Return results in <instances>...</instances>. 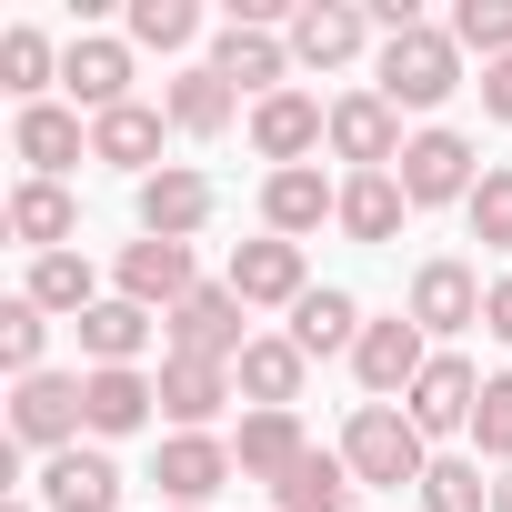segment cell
<instances>
[{
  "label": "cell",
  "mask_w": 512,
  "mask_h": 512,
  "mask_svg": "<svg viewBox=\"0 0 512 512\" xmlns=\"http://www.w3.org/2000/svg\"><path fill=\"white\" fill-rule=\"evenodd\" d=\"M342 462H352L362 492H422L432 442H422V422H412L402 402H362V412L342 422Z\"/></svg>",
  "instance_id": "cell-1"
},
{
  "label": "cell",
  "mask_w": 512,
  "mask_h": 512,
  "mask_svg": "<svg viewBox=\"0 0 512 512\" xmlns=\"http://www.w3.org/2000/svg\"><path fill=\"white\" fill-rule=\"evenodd\" d=\"M392 111H442L452 91H462V41L452 31H432V21H412V31H392L382 41V81H372Z\"/></svg>",
  "instance_id": "cell-2"
},
{
  "label": "cell",
  "mask_w": 512,
  "mask_h": 512,
  "mask_svg": "<svg viewBox=\"0 0 512 512\" xmlns=\"http://www.w3.org/2000/svg\"><path fill=\"white\" fill-rule=\"evenodd\" d=\"M392 181H402V201H412V211H432V201H472V191H482V171H472V141H462V131H412V141H402V161H392Z\"/></svg>",
  "instance_id": "cell-3"
},
{
  "label": "cell",
  "mask_w": 512,
  "mask_h": 512,
  "mask_svg": "<svg viewBox=\"0 0 512 512\" xmlns=\"http://www.w3.org/2000/svg\"><path fill=\"white\" fill-rule=\"evenodd\" d=\"M422 362H432V332H422L412 312L362 322V342H352V372H362V392H372V402H402V392L422 382Z\"/></svg>",
  "instance_id": "cell-4"
},
{
  "label": "cell",
  "mask_w": 512,
  "mask_h": 512,
  "mask_svg": "<svg viewBox=\"0 0 512 512\" xmlns=\"http://www.w3.org/2000/svg\"><path fill=\"white\" fill-rule=\"evenodd\" d=\"M322 141H332V101H312V91H272V101H251V151H262L272 171H302Z\"/></svg>",
  "instance_id": "cell-5"
},
{
  "label": "cell",
  "mask_w": 512,
  "mask_h": 512,
  "mask_svg": "<svg viewBox=\"0 0 512 512\" xmlns=\"http://www.w3.org/2000/svg\"><path fill=\"white\" fill-rule=\"evenodd\" d=\"M231 292H241V312H302V292H312L302 241H282V231L241 241V251H231Z\"/></svg>",
  "instance_id": "cell-6"
},
{
  "label": "cell",
  "mask_w": 512,
  "mask_h": 512,
  "mask_svg": "<svg viewBox=\"0 0 512 512\" xmlns=\"http://www.w3.org/2000/svg\"><path fill=\"white\" fill-rule=\"evenodd\" d=\"M91 422H81V382L71 372H31L21 392H11V442L21 452H71Z\"/></svg>",
  "instance_id": "cell-7"
},
{
  "label": "cell",
  "mask_w": 512,
  "mask_h": 512,
  "mask_svg": "<svg viewBox=\"0 0 512 512\" xmlns=\"http://www.w3.org/2000/svg\"><path fill=\"white\" fill-rule=\"evenodd\" d=\"M231 472H241V462H231V442H221V432H171V442H161V462H151L161 502H181V512H211V492H221Z\"/></svg>",
  "instance_id": "cell-8"
},
{
  "label": "cell",
  "mask_w": 512,
  "mask_h": 512,
  "mask_svg": "<svg viewBox=\"0 0 512 512\" xmlns=\"http://www.w3.org/2000/svg\"><path fill=\"white\" fill-rule=\"evenodd\" d=\"M211 71H221L231 91H251V101H272V91H292V31L221 21V41H211Z\"/></svg>",
  "instance_id": "cell-9"
},
{
  "label": "cell",
  "mask_w": 512,
  "mask_h": 512,
  "mask_svg": "<svg viewBox=\"0 0 512 512\" xmlns=\"http://www.w3.org/2000/svg\"><path fill=\"white\" fill-rule=\"evenodd\" d=\"M332 151H342L352 171H392V161H402V111H392L382 91H342V101H332Z\"/></svg>",
  "instance_id": "cell-10"
},
{
  "label": "cell",
  "mask_w": 512,
  "mask_h": 512,
  "mask_svg": "<svg viewBox=\"0 0 512 512\" xmlns=\"http://www.w3.org/2000/svg\"><path fill=\"white\" fill-rule=\"evenodd\" d=\"M171 352H191V362H241V352H251V332H241V292H231V282H221V292L201 282V292L171 312Z\"/></svg>",
  "instance_id": "cell-11"
},
{
  "label": "cell",
  "mask_w": 512,
  "mask_h": 512,
  "mask_svg": "<svg viewBox=\"0 0 512 512\" xmlns=\"http://www.w3.org/2000/svg\"><path fill=\"white\" fill-rule=\"evenodd\" d=\"M472 402H482V372H472L462 352H432L422 382L402 392V412L422 422V442H432V432H472Z\"/></svg>",
  "instance_id": "cell-12"
},
{
  "label": "cell",
  "mask_w": 512,
  "mask_h": 512,
  "mask_svg": "<svg viewBox=\"0 0 512 512\" xmlns=\"http://www.w3.org/2000/svg\"><path fill=\"white\" fill-rule=\"evenodd\" d=\"M302 372H312V352H302L292 332H251V352L231 362V382H241L251 412H292V402H302Z\"/></svg>",
  "instance_id": "cell-13"
},
{
  "label": "cell",
  "mask_w": 512,
  "mask_h": 512,
  "mask_svg": "<svg viewBox=\"0 0 512 512\" xmlns=\"http://www.w3.org/2000/svg\"><path fill=\"white\" fill-rule=\"evenodd\" d=\"M201 282H191V241H131L121 251V302H141V312H181Z\"/></svg>",
  "instance_id": "cell-14"
},
{
  "label": "cell",
  "mask_w": 512,
  "mask_h": 512,
  "mask_svg": "<svg viewBox=\"0 0 512 512\" xmlns=\"http://www.w3.org/2000/svg\"><path fill=\"white\" fill-rule=\"evenodd\" d=\"M231 462H241V482H292L302 462H312V442H302V412H241V432H231Z\"/></svg>",
  "instance_id": "cell-15"
},
{
  "label": "cell",
  "mask_w": 512,
  "mask_h": 512,
  "mask_svg": "<svg viewBox=\"0 0 512 512\" xmlns=\"http://www.w3.org/2000/svg\"><path fill=\"white\" fill-rule=\"evenodd\" d=\"M362 41H372V11H352V0H302L292 11V71H342Z\"/></svg>",
  "instance_id": "cell-16"
},
{
  "label": "cell",
  "mask_w": 512,
  "mask_h": 512,
  "mask_svg": "<svg viewBox=\"0 0 512 512\" xmlns=\"http://www.w3.org/2000/svg\"><path fill=\"white\" fill-rule=\"evenodd\" d=\"M61 81H71V101L101 121V111H121L131 101V41H111V31H81L71 51H61Z\"/></svg>",
  "instance_id": "cell-17"
},
{
  "label": "cell",
  "mask_w": 512,
  "mask_h": 512,
  "mask_svg": "<svg viewBox=\"0 0 512 512\" xmlns=\"http://www.w3.org/2000/svg\"><path fill=\"white\" fill-rule=\"evenodd\" d=\"M151 382H161V412H171L181 432H211V422H221V402L241 392V382H231V362H191V352H161V372H151Z\"/></svg>",
  "instance_id": "cell-18"
},
{
  "label": "cell",
  "mask_w": 512,
  "mask_h": 512,
  "mask_svg": "<svg viewBox=\"0 0 512 512\" xmlns=\"http://www.w3.org/2000/svg\"><path fill=\"white\" fill-rule=\"evenodd\" d=\"M11 151L31 161V181H61L71 161H91V131H81V111H61V101H31V111L11 121Z\"/></svg>",
  "instance_id": "cell-19"
},
{
  "label": "cell",
  "mask_w": 512,
  "mask_h": 512,
  "mask_svg": "<svg viewBox=\"0 0 512 512\" xmlns=\"http://www.w3.org/2000/svg\"><path fill=\"white\" fill-rule=\"evenodd\" d=\"M161 131H171V111H151V101H121V111H101L91 121V161H111V171H171L161 161Z\"/></svg>",
  "instance_id": "cell-20"
},
{
  "label": "cell",
  "mask_w": 512,
  "mask_h": 512,
  "mask_svg": "<svg viewBox=\"0 0 512 512\" xmlns=\"http://www.w3.org/2000/svg\"><path fill=\"white\" fill-rule=\"evenodd\" d=\"M322 221H342V181H322L312 161H302V171H272V181H262V231L302 241V231H322Z\"/></svg>",
  "instance_id": "cell-21"
},
{
  "label": "cell",
  "mask_w": 512,
  "mask_h": 512,
  "mask_svg": "<svg viewBox=\"0 0 512 512\" xmlns=\"http://www.w3.org/2000/svg\"><path fill=\"white\" fill-rule=\"evenodd\" d=\"M211 211H221V191H211L201 171H181V161L141 181V231H151V241H191Z\"/></svg>",
  "instance_id": "cell-22"
},
{
  "label": "cell",
  "mask_w": 512,
  "mask_h": 512,
  "mask_svg": "<svg viewBox=\"0 0 512 512\" xmlns=\"http://www.w3.org/2000/svg\"><path fill=\"white\" fill-rule=\"evenodd\" d=\"M482 292H492V282H482L472 262H422V272H412V322H422V332H472V322H482Z\"/></svg>",
  "instance_id": "cell-23"
},
{
  "label": "cell",
  "mask_w": 512,
  "mask_h": 512,
  "mask_svg": "<svg viewBox=\"0 0 512 512\" xmlns=\"http://www.w3.org/2000/svg\"><path fill=\"white\" fill-rule=\"evenodd\" d=\"M161 412V382L151 372H81V422H91V442H121V432H141Z\"/></svg>",
  "instance_id": "cell-24"
},
{
  "label": "cell",
  "mask_w": 512,
  "mask_h": 512,
  "mask_svg": "<svg viewBox=\"0 0 512 512\" xmlns=\"http://www.w3.org/2000/svg\"><path fill=\"white\" fill-rule=\"evenodd\" d=\"M41 502H51V512H111V502H121V462L71 442V452L41 462Z\"/></svg>",
  "instance_id": "cell-25"
},
{
  "label": "cell",
  "mask_w": 512,
  "mask_h": 512,
  "mask_svg": "<svg viewBox=\"0 0 512 512\" xmlns=\"http://www.w3.org/2000/svg\"><path fill=\"white\" fill-rule=\"evenodd\" d=\"M81 352H91V372H141V352H151V312L141 302H91L81 312Z\"/></svg>",
  "instance_id": "cell-26"
},
{
  "label": "cell",
  "mask_w": 512,
  "mask_h": 512,
  "mask_svg": "<svg viewBox=\"0 0 512 512\" xmlns=\"http://www.w3.org/2000/svg\"><path fill=\"white\" fill-rule=\"evenodd\" d=\"M71 231H81V211H71L61 181H21L11 191V241H31V262L41 251H71Z\"/></svg>",
  "instance_id": "cell-27"
},
{
  "label": "cell",
  "mask_w": 512,
  "mask_h": 512,
  "mask_svg": "<svg viewBox=\"0 0 512 512\" xmlns=\"http://www.w3.org/2000/svg\"><path fill=\"white\" fill-rule=\"evenodd\" d=\"M231 101H241V91H231V81H221L211 61H191V71L171 81V101H161V111H171V131L211 141V131H231Z\"/></svg>",
  "instance_id": "cell-28"
},
{
  "label": "cell",
  "mask_w": 512,
  "mask_h": 512,
  "mask_svg": "<svg viewBox=\"0 0 512 512\" xmlns=\"http://www.w3.org/2000/svg\"><path fill=\"white\" fill-rule=\"evenodd\" d=\"M402 211H412V201H402L392 171H352V181H342V231H352V241H392Z\"/></svg>",
  "instance_id": "cell-29"
},
{
  "label": "cell",
  "mask_w": 512,
  "mask_h": 512,
  "mask_svg": "<svg viewBox=\"0 0 512 512\" xmlns=\"http://www.w3.org/2000/svg\"><path fill=\"white\" fill-rule=\"evenodd\" d=\"M292 342H302L312 362H322V352H352V342H362V302H352V292H332V282H322V292H302Z\"/></svg>",
  "instance_id": "cell-30"
},
{
  "label": "cell",
  "mask_w": 512,
  "mask_h": 512,
  "mask_svg": "<svg viewBox=\"0 0 512 512\" xmlns=\"http://www.w3.org/2000/svg\"><path fill=\"white\" fill-rule=\"evenodd\" d=\"M21 302H41V312H91L101 292H91V262H81V251H41V262H31V282H21Z\"/></svg>",
  "instance_id": "cell-31"
},
{
  "label": "cell",
  "mask_w": 512,
  "mask_h": 512,
  "mask_svg": "<svg viewBox=\"0 0 512 512\" xmlns=\"http://www.w3.org/2000/svg\"><path fill=\"white\" fill-rule=\"evenodd\" d=\"M352 492H362V482H352V462H342V452H312L272 502H282V512H352Z\"/></svg>",
  "instance_id": "cell-32"
},
{
  "label": "cell",
  "mask_w": 512,
  "mask_h": 512,
  "mask_svg": "<svg viewBox=\"0 0 512 512\" xmlns=\"http://www.w3.org/2000/svg\"><path fill=\"white\" fill-rule=\"evenodd\" d=\"M422 512H492V482H482V462H462V452H432V472H422Z\"/></svg>",
  "instance_id": "cell-33"
},
{
  "label": "cell",
  "mask_w": 512,
  "mask_h": 512,
  "mask_svg": "<svg viewBox=\"0 0 512 512\" xmlns=\"http://www.w3.org/2000/svg\"><path fill=\"white\" fill-rule=\"evenodd\" d=\"M472 462L512 472V372H492V382H482V402H472Z\"/></svg>",
  "instance_id": "cell-34"
},
{
  "label": "cell",
  "mask_w": 512,
  "mask_h": 512,
  "mask_svg": "<svg viewBox=\"0 0 512 512\" xmlns=\"http://www.w3.org/2000/svg\"><path fill=\"white\" fill-rule=\"evenodd\" d=\"M0 91H21V111L51 91V41L21 21V31H0Z\"/></svg>",
  "instance_id": "cell-35"
},
{
  "label": "cell",
  "mask_w": 512,
  "mask_h": 512,
  "mask_svg": "<svg viewBox=\"0 0 512 512\" xmlns=\"http://www.w3.org/2000/svg\"><path fill=\"white\" fill-rule=\"evenodd\" d=\"M131 41L141 51H191L201 41V11H191V0H131Z\"/></svg>",
  "instance_id": "cell-36"
},
{
  "label": "cell",
  "mask_w": 512,
  "mask_h": 512,
  "mask_svg": "<svg viewBox=\"0 0 512 512\" xmlns=\"http://www.w3.org/2000/svg\"><path fill=\"white\" fill-rule=\"evenodd\" d=\"M41 342H51V312L41 302H0V362H11L21 382L41 372Z\"/></svg>",
  "instance_id": "cell-37"
},
{
  "label": "cell",
  "mask_w": 512,
  "mask_h": 512,
  "mask_svg": "<svg viewBox=\"0 0 512 512\" xmlns=\"http://www.w3.org/2000/svg\"><path fill=\"white\" fill-rule=\"evenodd\" d=\"M452 41L482 51V61H512V0H462V11H452Z\"/></svg>",
  "instance_id": "cell-38"
},
{
  "label": "cell",
  "mask_w": 512,
  "mask_h": 512,
  "mask_svg": "<svg viewBox=\"0 0 512 512\" xmlns=\"http://www.w3.org/2000/svg\"><path fill=\"white\" fill-rule=\"evenodd\" d=\"M462 211H472V241L482 251H512V171H482V191Z\"/></svg>",
  "instance_id": "cell-39"
},
{
  "label": "cell",
  "mask_w": 512,
  "mask_h": 512,
  "mask_svg": "<svg viewBox=\"0 0 512 512\" xmlns=\"http://www.w3.org/2000/svg\"><path fill=\"white\" fill-rule=\"evenodd\" d=\"M482 111L512 121V61H482Z\"/></svg>",
  "instance_id": "cell-40"
},
{
  "label": "cell",
  "mask_w": 512,
  "mask_h": 512,
  "mask_svg": "<svg viewBox=\"0 0 512 512\" xmlns=\"http://www.w3.org/2000/svg\"><path fill=\"white\" fill-rule=\"evenodd\" d=\"M482 332H492V342H512V282H492V292H482Z\"/></svg>",
  "instance_id": "cell-41"
},
{
  "label": "cell",
  "mask_w": 512,
  "mask_h": 512,
  "mask_svg": "<svg viewBox=\"0 0 512 512\" xmlns=\"http://www.w3.org/2000/svg\"><path fill=\"white\" fill-rule=\"evenodd\" d=\"M492 512H512V472H492Z\"/></svg>",
  "instance_id": "cell-42"
},
{
  "label": "cell",
  "mask_w": 512,
  "mask_h": 512,
  "mask_svg": "<svg viewBox=\"0 0 512 512\" xmlns=\"http://www.w3.org/2000/svg\"><path fill=\"white\" fill-rule=\"evenodd\" d=\"M161 512H181V502H161Z\"/></svg>",
  "instance_id": "cell-43"
}]
</instances>
